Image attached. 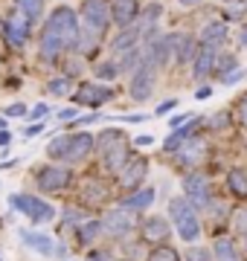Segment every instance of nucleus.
Instances as JSON below:
<instances>
[{
    "mask_svg": "<svg viewBox=\"0 0 247 261\" xmlns=\"http://www.w3.org/2000/svg\"><path fill=\"white\" fill-rule=\"evenodd\" d=\"M215 64H218V49L215 47H201L198 56H195V79L204 82V79L215 70Z\"/></svg>",
    "mask_w": 247,
    "mask_h": 261,
    "instance_id": "nucleus-16",
    "label": "nucleus"
},
{
    "mask_svg": "<svg viewBox=\"0 0 247 261\" xmlns=\"http://www.w3.org/2000/svg\"><path fill=\"white\" fill-rule=\"evenodd\" d=\"M20 238H23V244H27L29 250H35L38 255H56V244H53L50 235L32 232V229H20Z\"/></svg>",
    "mask_w": 247,
    "mask_h": 261,
    "instance_id": "nucleus-17",
    "label": "nucleus"
},
{
    "mask_svg": "<svg viewBox=\"0 0 247 261\" xmlns=\"http://www.w3.org/2000/svg\"><path fill=\"white\" fill-rule=\"evenodd\" d=\"M154 73H157V67L154 64H149L143 58V64L134 70V75H131V99H137V102H145L149 96H152V90H154Z\"/></svg>",
    "mask_w": 247,
    "mask_h": 261,
    "instance_id": "nucleus-9",
    "label": "nucleus"
},
{
    "mask_svg": "<svg viewBox=\"0 0 247 261\" xmlns=\"http://www.w3.org/2000/svg\"><path fill=\"white\" fill-rule=\"evenodd\" d=\"M169 218L178 235H181L183 241H198L201 235V221H198V212L189 206L186 197H171L169 200Z\"/></svg>",
    "mask_w": 247,
    "mask_h": 261,
    "instance_id": "nucleus-3",
    "label": "nucleus"
},
{
    "mask_svg": "<svg viewBox=\"0 0 247 261\" xmlns=\"http://www.w3.org/2000/svg\"><path fill=\"white\" fill-rule=\"evenodd\" d=\"M116 174H119V186L122 189H140V183H143L145 174H149V163H145L143 157H134V160H128Z\"/></svg>",
    "mask_w": 247,
    "mask_h": 261,
    "instance_id": "nucleus-13",
    "label": "nucleus"
},
{
    "mask_svg": "<svg viewBox=\"0 0 247 261\" xmlns=\"http://www.w3.org/2000/svg\"><path fill=\"white\" fill-rule=\"evenodd\" d=\"M236 116H238V125H244V128H247V102H241V105H238Z\"/></svg>",
    "mask_w": 247,
    "mask_h": 261,
    "instance_id": "nucleus-38",
    "label": "nucleus"
},
{
    "mask_svg": "<svg viewBox=\"0 0 247 261\" xmlns=\"http://www.w3.org/2000/svg\"><path fill=\"white\" fill-rule=\"evenodd\" d=\"M41 130H44V122H35V125L27 128V137H35V134H41Z\"/></svg>",
    "mask_w": 247,
    "mask_h": 261,
    "instance_id": "nucleus-42",
    "label": "nucleus"
},
{
    "mask_svg": "<svg viewBox=\"0 0 247 261\" xmlns=\"http://www.w3.org/2000/svg\"><path fill=\"white\" fill-rule=\"evenodd\" d=\"M212 255H215V261H241V252L233 244V238H218L212 247Z\"/></svg>",
    "mask_w": 247,
    "mask_h": 261,
    "instance_id": "nucleus-24",
    "label": "nucleus"
},
{
    "mask_svg": "<svg viewBox=\"0 0 247 261\" xmlns=\"http://www.w3.org/2000/svg\"><path fill=\"white\" fill-rule=\"evenodd\" d=\"M47 90L53 96H64L67 90H70V79H67V75H61V79H53V82L47 84Z\"/></svg>",
    "mask_w": 247,
    "mask_h": 261,
    "instance_id": "nucleus-34",
    "label": "nucleus"
},
{
    "mask_svg": "<svg viewBox=\"0 0 247 261\" xmlns=\"http://www.w3.org/2000/svg\"><path fill=\"white\" fill-rule=\"evenodd\" d=\"M227 3H236V0H227Z\"/></svg>",
    "mask_w": 247,
    "mask_h": 261,
    "instance_id": "nucleus-56",
    "label": "nucleus"
},
{
    "mask_svg": "<svg viewBox=\"0 0 247 261\" xmlns=\"http://www.w3.org/2000/svg\"><path fill=\"white\" fill-rule=\"evenodd\" d=\"M224 122H227V113H218V116L212 119V125H215V128H224Z\"/></svg>",
    "mask_w": 247,
    "mask_h": 261,
    "instance_id": "nucleus-44",
    "label": "nucleus"
},
{
    "mask_svg": "<svg viewBox=\"0 0 247 261\" xmlns=\"http://www.w3.org/2000/svg\"><path fill=\"white\" fill-rule=\"evenodd\" d=\"M87 261H102V252H90V255H87Z\"/></svg>",
    "mask_w": 247,
    "mask_h": 261,
    "instance_id": "nucleus-49",
    "label": "nucleus"
},
{
    "mask_svg": "<svg viewBox=\"0 0 247 261\" xmlns=\"http://www.w3.org/2000/svg\"><path fill=\"white\" fill-rule=\"evenodd\" d=\"M195 125H198V119H189V125H186V128H175V130H171V137H169L166 142H163V148L175 154V151L181 148V142H183V140H189V137H192Z\"/></svg>",
    "mask_w": 247,
    "mask_h": 261,
    "instance_id": "nucleus-25",
    "label": "nucleus"
},
{
    "mask_svg": "<svg viewBox=\"0 0 247 261\" xmlns=\"http://www.w3.org/2000/svg\"><path fill=\"white\" fill-rule=\"evenodd\" d=\"M207 96H212V87H201V90H198V99H207Z\"/></svg>",
    "mask_w": 247,
    "mask_h": 261,
    "instance_id": "nucleus-47",
    "label": "nucleus"
},
{
    "mask_svg": "<svg viewBox=\"0 0 247 261\" xmlns=\"http://www.w3.org/2000/svg\"><path fill=\"white\" fill-rule=\"evenodd\" d=\"M9 140H12L9 130H0V145H9Z\"/></svg>",
    "mask_w": 247,
    "mask_h": 261,
    "instance_id": "nucleus-45",
    "label": "nucleus"
},
{
    "mask_svg": "<svg viewBox=\"0 0 247 261\" xmlns=\"http://www.w3.org/2000/svg\"><path fill=\"white\" fill-rule=\"evenodd\" d=\"M149 261H181V255H178V250L169 247V244H157V247L149 252Z\"/></svg>",
    "mask_w": 247,
    "mask_h": 261,
    "instance_id": "nucleus-30",
    "label": "nucleus"
},
{
    "mask_svg": "<svg viewBox=\"0 0 247 261\" xmlns=\"http://www.w3.org/2000/svg\"><path fill=\"white\" fill-rule=\"evenodd\" d=\"M241 41H244V44H247V29H244V35H241Z\"/></svg>",
    "mask_w": 247,
    "mask_h": 261,
    "instance_id": "nucleus-52",
    "label": "nucleus"
},
{
    "mask_svg": "<svg viewBox=\"0 0 247 261\" xmlns=\"http://www.w3.org/2000/svg\"><path fill=\"white\" fill-rule=\"evenodd\" d=\"M96 145H99V154H102V166L108 171H119V168L128 163V140H125L122 130L108 128L96 137Z\"/></svg>",
    "mask_w": 247,
    "mask_h": 261,
    "instance_id": "nucleus-2",
    "label": "nucleus"
},
{
    "mask_svg": "<svg viewBox=\"0 0 247 261\" xmlns=\"http://www.w3.org/2000/svg\"><path fill=\"white\" fill-rule=\"evenodd\" d=\"M85 221H87V215L82 212V209H76V206H67L64 209V224L79 226V224H85Z\"/></svg>",
    "mask_w": 247,
    "mask_h": 261,
    "instance_id": "nucleus-33",
    "label": "nucleus"
},
{
    "mask_svg": "<svg viewBox=\"0 0 247 261\" xmlns=\"http://www.w3.org/2000/svg\"><path fill=\"white\" fill-rule=\"evenodd\" d=\"M79 32H82V27H79L76 12L70 9V6H58V9H53V15L47 18V27H44V35H50L53 41H58L64 53L67 49H76Z\"/></svg>",
    "mask_w": 247,
    "mask_h": 261,
    "instance_id": "nucleus-1",
    "label": "nucleus"
},
{
    "mask_svg": "<svg viewBox=\"0 0 247 261\" xmlns=\"http://www.w3.org/2000/svg\"><path fill=\"white\" fill-rule=\"evenodd\" d=\"M152 203H154V189H134V195L119 200V209H125V212H140V209H149Z\"/></svg>",
    "mask_w": 247,
    "mask_h": 261,
    "instance_id": "nucleus-18",
    "label": "nucleus"
},
{
    "mask_svg": "<svg viewBox=\"0 0 247 261\" xmlns=\"http://www.w3.org/2000/svg\"><path fill=\"white\" fill-rule=\"evenodd\" d=\"M140 38H143V35H140V29H137V27L131 23V27H125L122 32H119V35L114 38V44H111V49L122 56V53H128V49H134L137 44H140Z\"/></svg>",
    "mask_w": 247,
    "mask_h": 261,
    "instance_id": "nucleus-21",
    "label": "nucleus"
},
{
    "mask_svg": "<svg viewBox=\"0 0 247 261\" xmlns=\"http://www.w3.org/2000/svg\"><path fill=\"white\" fill-rule=\"evenodd\" d=\"M169 221L163 218V215H152V218H145L143 226H140V232H143V241L149 244H163L169 238Z\"/></svg>",
    "mask_w": 247,
    "mask_h": 261,
    "instance_id": "nucleus-15",
    "label": "nucleus"
},
{
    "mask_svg": "<svg viewBox=\"0 0 247 261\" xmlns=\"http://www.w3.org/2000/svg\"><path fill=\"white\" fill-rule=\"evenodd\" d=\"M111 261H122V258H111Z\"/></svg>",
    "mask_w": 247,
    "mask_h": 261,
    "instance_id": "nucleus-55",
    "label": "nucleus"
},
{
    "mask_svg": "<svg viewBox=\"0 0 247 261\" xmlns=\"http://www.w3.org/2000/svg\"><path fill=\"white\" fill-rule=\"evenodd\" d=\"M29 29H32V20L20 12H12L9 20L3 23V35H6V44L15 49H20L29 41Z\"/></svg>",
    "mask_w": 247,
    "mask_h": 261,
    "instance_id": "nucleus-10",
    "label": "nucleus"
},
{
    "mask_svg": "<svg viewBox=\"0 0 247 261\" xmlns=\"http://www.w3.org/2000/svg\"><path fill=\"white\" fill-rule=\"evenodd\" d=\"M175 108H178V99H169V102H163L160 108H157V113H160V116H163V113H169V111H175Z\"/></svg>",
    "mask_w": 247,
    "mask_h": 261,
    "instance_id": "nucleus-39",
    "label": "nucleus"
},
{
    "mask_svg": "<svg viewBox=\"0 0 247 261\" xmlns=\"http://www.w3.org/2000/svg\"><path fill=\"white\" fill-rule=\"evenodd\" d=\"M152 137H137V145H152Z\"/></svg>",
    "mask_w": 247,
    "mask_h": 261,
    "instance_id": "nucleus-48",
    "label": "nucleus"
},
{
    "mask_svg": "<svg viewBox=\"0 0 247 261\" xmlns=\"http://www.w3.org/2000/svg\"><path fill=\"white\" fill-rule=\"evenodd\" d=\"M241 102H247V93H244V99H241Z\"/></svg>",
    "mask_w": 247,
    "mask_h": 261,
    "instance_id": "nucleus-54",
    "label": "nucleus"
},
{
    "mask_svg": "<svg viewBox=\"0 0 247 261\" xmlns=\"http://www.w3.org/2000/svg\"><path fill=\"white\" fill-rule=\"evenodd\" d=\"M178 157H181L183 166H195V163L204 157V142L201 140H183L181 148H178Z\"/></svg>",
    "mask_w": 247,
    "mask_h": 261,
    "instance_id": "nucleus-22",
    "label": "nucleus"
},
{
    "mask_svg": "<svg viewBox=\"0 0 247 261\" xmlns=\"http://www.w3.org/2000/svg\"><path fill=\"white\" fill-rule=\"evenodd\" d=\"M44 113H47V105H38V108H35L32 113H29V116H32V119H41Z\"/></svg>",
    "mask_w": 247,
    "mask_h": 261,
    "instance_id": "nucleus-43",
    "label": "nucleus"
},
{
    "mask_svg": "<svg viewBox=\"0 0 247 261\" xmlns=\"http://www.w3.org/2000/svg\"><path fill=\"white\" fill-rule=\"evenodd\" d=\"M0 130H6V119L3 116H0Z\"/></svg>",
    "mask_w": 247,
    "mask_h": 261,
    "instance_id": "nucleus-51",
    "label": "nucleus"
},
{
    "mask_svg": "<svg viewBox=\"0 0 247 261\" xmlns=\"http://www.w3.org/2000/svg\"><path fill=\"white\" fill-rule=\"evenodd\" d=\"M82 20H85V29L102 35L111 23V3L108 0H85L82 3Z\"/></svg>",
    "mask_w": 247,
    "mask_h": 261,
    "instance_id": "nucleus-6",
    "label": "nucleus"
},
{
    "mask_svg": "<svg viewBox=\"0 0 247 261\" xmlns=\"http://www.w3.org/2000/svg\"><path fill=\"white\" fill-rule=\"evenodd\" d=\"M140 9H137V0H116V6H111V20H116L119 27H131L137 20Z\"/></svg>",
    "mask_w": 247,
    "mask_h": 261,
    "instance_id": "nucleus-19",
    "label": "nucleus"
},
{
    "mask_svg": "<svg viewBox=\"0 0 247 261\" xmlns=\"http://www.w3.org/2000/svg\"><path fill=\"white\" fill-rule=\"evenodd\" d=\"M212 255H209V250H204V247H189L186 250V261H209Z\"/></svg>",
    "mask_w": 247,
    "mask_h": 261,
    "instance_id": "nucleus-36",
    "label": "nucleus"
},
{
    "mask_svg": "<svg viewBox=\"0 0 247 261\" xmlns=\"http://www.w3.org/2000/svg\"><path fill=\"white\" fill-rule=\"evenodd\" d=\"M175 56H178V61H181V64H186V61H195V56H198V47H195V41H192V38L178 35V44H175Z\"/></svg>",
    "mask_w": 247,
    "mask_h": 261,
    "instance_id": "nucleus-27",
    "label": "nucleus"
},
{
    "mask_svg": "<svg viewBox=\"0 0 247 261\" xmlns=\"http://www.w3.org/2000/svg\"><path fill=\"white\" fill-rule=\"evenodd\" d=\"M108 99H114V90H111V87H105V84H96V82L79 84V90L73 93V102H76V105H87V108H99V105H105Z\"/></svg>",
    "mask_w": 247,
    "mask_h": 261,
    "instance_id": "nucleus-11",
    "label": "nucleus"
},
{
    "mask_svg": "<svg viewBox=\"0 0 247 261\" xmlns=\"http://www.w3.org/2000/svg\"><path fill=\"white\" fill-rule=\"evenodd\" d=\"M58 119H76V111H61L58 113Z\"/></svg>",
    "mask_w": 247,
    "mask_h": 261,
    "instance_id": "nucleus-46",
    "label": "nucleus"
},
{
    "mask_svg": "<svg viewBox=\"0 0 247 261\" xmlns=\"http://www.w3.org/2000/svg\"><path fill=\"white\" fill-rule=\"evenodd\" d=\"M82 195H85L87 203H102L105 197H108V192H105L102 183H96V180H90V183H85V189H82Z\"/></svg>",
    "mask_w": 247,
    "mask_h": 261,
    "instance_id": "nucleus-29",
    "label": "nucleus"
},
{
    "mask_svg": "<svg viewBox=\"0 0 247 261\" xmlns=\"http://www.w3.org/2000/svg\"><path fill=\"white\" fill-rule=\"evenodd\" d=\"M116 73H119V67H116L114 61H105V64L96 67V75H99V79H108V82L116 79Z\"/></svg>",
    "mask_w": 247,
    "mask_h": 261,
    "instance_id": "nucleus-35",
    "label": "nucleus"
},
{
    "mask_svg": "<svg viewBox=\"0 0 247 261\" xmlns=\"http://www.w3.org/2000/svg\"><path fill=\"white\" fill-rule=\"evenodd\" d=\"M175 44H178V35H166V38L154 35L149 41V49L143 53V58L154 67H166L171 61V56H175Z\"/></svg>",
    "mask_w": 247,
    "mask_h": 261,
    "instance_id": "nucleus-8",
    "label": "nucleus"
},
{
    "mask_svg": "<svg viewBox=\"0 0 247 261\" xmlns=\"http://www.w3.org/2000/svg\"><path fill=\"white\" fill-rule=\"evenodd\" d=\"M183 197L189 200L192 209H207L212 203V189H209V177L204 171H189L183 177Z\"/></svg>",
    "mask_w": 247,
    "mask_h": 261,
    "instance_id": "nucleus-5",
    "label": "nucleus"
},
{
    "mask_svg": "<svg viewBox=\"0 0 247 261\" xmlns=\"http://www.w3.org/2000/svg\"><path fill=\"white\" fill-rule=\"evenodd\" d=\"M181 3H183V6H198L201 0H181Z\"/></svg>",
    "mask_w": 247,
    "mask_h": 261,
    "instance_id": "nucleus-50",
    "label": "nucleus"
},
{
    "mask_svg": "<svg viewBox=\"0 0 247 261\" xmlns=\"http://www.w3.org/2000/svg\"><path fill=\"white\" fill-rule=\"evenodd\" d=\"M96 148V137L87 134V130H79V134H67V151L64 160L67 163H82V160Z\"/></svg>",
    "mask_w": 247,
    "mask_h": 261,
    "instance_id": "nucleus-12",
    "label": "nucleus"
},
{
    "mask_svg": "<svg viewBox=\"0 0 247 261\" xmlns=\"http://www.w3.org/2000/svg\"><path fill=\"white\" fill-rule=\"evenodd\" d=\"M9 209H18L20 215H27L32 224H50L56 218V206L35 197V195H12Z\"/></svg>",
    "mask_w": 247,
    "mask_h": 261,
    "instance_id": "nucleus-4",
    "label": "nucleus"
},
{
    "mask_svg": "<svg viewBox=\"0 0 247 261\" xmlns=\"http://www.w3.org/2000/svg\"><path fill=\"white\" fill-rule=\"evenodd\" d=\"M23 113H27L23 105H12V108H6V116H23Z\"/></svg>",
    "mask_w": 247,
    "mask_h": 261,
    "instance_id": "nucleus-40",
    "label": "nucleus"
},
{
    "mask_svg": "<svg viewBox=\"0 0 247 261\" xmlns=\"http://www.w3.org/2000/svg\"><path fill=\"white\" fill-rule=\"evenodd\" d=\"M227 186L236 197H247V174L241 168H230L227 171Z\"/></svg>",
    "mask_w": 247,
    "mask_h": 261,
    "instance_id": "nucleus-26",
    "label": "nucleus"
},
{
    "mask_svg": "<svg viewBox=\"0 0 247 261\" xmlns=\"http://www.w3.org/2000/svg\"><path fill=\"white\" fill-rule=\"evenodd\" d=\"M224 41H227V27H224L221 20H212V23H207V27L201 29V44H204V47L218 49Z\"/></svg>",
    "mask_w": 247,
    "mask_h": 261,
    "instance_id": "nucleus-20",
    "label": "nucleus"
},
{
    "mask_svg": "<svg viewBox=\"0 0 247 261\" xmlns=\"http://www.w3.org/2000/svg\"><path fill=\"white\" fill-rule=\"evenodd\" d=\"M102 229L116 235V238H122V235H128L134 229V218L125 212V209H114V212H108L102 218Z\"/></svg>",
    "mask_w": 247,
    "mask_h": 261,
    "instance_id": "nucleus-14",
    "label": "nucleus"
},
{
    "mask_svg": "<svg viewBox=\"0 0 247 261\" xmlns=\"http://www.w3.org/2000/svg\"><path fill=\"white\" fill-rule=\"evenodd\" d=\"M140 64H143V53L134 47V49H128V53H122V61H119L116 67H119V70H131V73H134Z\"/></svg>",
    "mask_w": 247,
    "mask_h": 261,
    "instance_id": "nucleus-31",
    "label": "nucleus"
},
{
    "mask_svg": "<svg viewBox=\"0 0 247 261\" xmlns=\"http://www.w3.org/2000/svg\"><path fill=\"white\" fill-rule=\"evenodd\" d=\"M183 122H186V116H183V113H178V116H171V119H169V128H171V130H175V128H181Z\"/></svg>",
    "mask_w": 247,
    "mask_h": 261,
    "instance_id": "nucleus-41",
    "label": "nucleus"
},
{
    "mask_svg": "<svg viewBox=\"0 0 247 261\" xmlns=\"http://www.w3.org/2000/svg\"><path fill=\"white\" fill-rule=\"evenodd\" d=\"M70 180H73V171H70L67 166H44L38 171V189L47 192V195L64 192V189L70 186Z\"/></svg>",
    "mask_w": 247,
    "mask_h": 261,
    "instance_id": "nucleus-7",
    "label": "nucleus"
},
{
    "mask_svg": "<svg viewBox=\"0 0 247 261\" xmlns=\"http://www.w3.org/2000/svg\"><path fill=\"white\" fill-rule=\"evenodd\" d=\"M64 151H67V134H61V137H53L47 145V154L53 160H64Z\"/></svg>",
    "mask_w": 247,
    "mask_h": 261,
    "instance_id": "nucleus-32",
    "label": "nucleus"
},
{
    "mask_svg": "<svg viewBox=\"0 0 247 261\" xmlns=\"http://www.w3.org/2000/svg\"><path fill=\"white\" fill-rule=\"evenodd\" d=\"M99 232H102V221H96V218H90V221L76 226V238H79L82 247H90V244L99 238Z\"/></svg>",
    "mask_w": 247,
    "mask_h": 261,
    "instance_id": "nucleus-23",
    "label": "nucleus"
},
{
    "mask_svg": "<svg viewBox=\"0 0 247 261\" xmlns=\"http://www.w3.org/2000/svg\"><path fill=\"white\" fill-rule=\"evenodd\" d=\"M244 247H247V232H244Z\"/></svg>",
    "mask_w": 247,
    "mask_h": 261,
    "instance_id": "nucleus-53",
    "label": "nucleus"
},
{
    "mask_svg": "<svg viewBox=\"0 0 247 261\" xmlns=\"http://www.w3.org/2000/svg\"><path fill=\"white\" fill-rule=\"evenodd\" d=\"M20 15H27L29 20H38L41 12H44V0H15Z\"/></svg>",
    "mask_w": 247,
    "mask_h": 261,
    "instance_id": "nucleus-28",
    "label": "nucleus"
},
{
    "mask_svg": "<svg viewBox=\"0 0 247 261\" xmlns=\"http://www.w3.org/2000/svg\"><path fill=\"white\" fill-rule=\"evenodd\" d=\"M238 79H241V70H227V73L221 75V82L227 84V87H230V84H236Z\"/></svg>",
    "mask_w": 247,
    "mask_h": 261,
    "instance_id": "nucleus-37",
    "label": "nucleus"
}]
</instances>
